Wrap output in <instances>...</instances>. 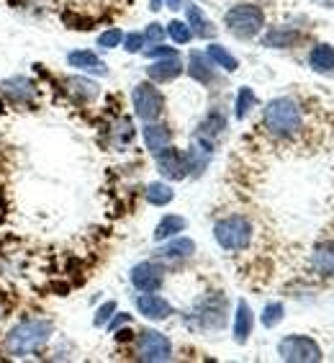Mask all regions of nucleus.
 Returning a JSON list of instances; mask_svg holds the SVG:
<instances>
[{"mask_svg":"<svg viewBox=\"0 0 334 363\" xmlns=\"http://www.w3.org/2000/svg\"><path fill=\"white\" fill-rule=\"evenodd\" d=\"M67 88H70L72 96H80L83 101H91L98 96V85L93 80H83V77H72L67 80Z\"/></svg>","mask_w":334,"mask_h":363,"instance_id":"a878e982","label":"nucleus"},{"mask_svg":"<svg viewBox=\"0 0 334 363\" xmlns=\"http://www.w3.org/2000/svg\"><path fill=\"white\" fill-rule=\"evenodd\" d=\"M121 42H124V34H121V28H108V31H103V34L98 36V47H103V49L119 47Z\"/></svg>","mask_w":334,"mask_h":363,"instance_id":"7c9ffc66","label":"nucleus"},{"mask_svg":"<svg viewBox=\"0 0 334 363\" xmlns=\"http://www.w3.org/2000/svg\"><path fill=\"white\" fill-rule=\"evenodd\" d=\"M263 119L265 129L280 140L296 137L301 132V108L291 98H272L270 104L265 106Z\"/></svg>","mask_w":334,"mask_h":363,"instance_id":"f03ea898","label":"nucleus"},{"mask_svg":"<svg viewBox=\"0 0 334 363\" xmlns=\"http://www.w3.org/2000/svg\"><path fill=\"white\" fill-rule=\"evenodd\" d=\"M190 320L201 330H221L226 322V296L219 291L203 296L190 312Z\"/></svg>","mask_w":334,"mask_h":363,"instance_id":"39448f33","label":"nucleus"},{"mask_svg":"<svg viewBox=\"0 0 334 363\" xmlns=\"http://www.w3.org/2000/svg\"><path fill=\"white\" fill-rule=\"evenodd\" d=\"M185 13H188V26L195 36H201V39H214L216 36V26L203 16V11L198 6H185Z\"/></svg>","mask_w":334,"mask_h":363,"instance_id":"a211bd4d","label":"nucleus"},{"mask_svg":"<svg viewBox=\"0 0 334 363\" xmlns=\"http://www.w3.org/2000/svg\"><path fill=\"white\" fill-rule=\"evenodd\" d=\"M183 72V65L178 57H165L162 62H154L146 67V75L152 77L154 83H167V80H175V77Z\"/></svg>","mask_w":334,"mask_h":363,"instance_id":"4468645a","label":"nucleus"},{"mask_svg":"<svg viewBox=\"0 0 334 363\" xmlns=\"http://www.w3.org/2000/svg\"><path fill=\"white\" fill-rule=\"evenodd\" d=\"M167 8H173V11H178V8H183V0H165Z\"/></svg>","mask_w":334,"mask_h":363,"instance_id":"e433bc0d","label":"nucleus"},{"mask_svg":"<svg viewBox=\"0 0 334 363\" xmlns=\"http://www.w3.org/2000/svg\"><path fill=\"white\" fill-rule=\"evenodd\" d=\"M144 55L149 57V60H165V57H178V52H175L173 47H165V44H154V47L144 49Z\"/></svg>","mask_w":334,"mask_h":363,"instance_id":"2f4dec72","label":"nucleus"},{"mask_svg":"<svg viewBox=\"0 0 334 363\" xmlns=\"http://www.w3.org/2000/svg\"><path fill=\"white\" fill-rule=\"evenodd\" d=\"M283 304H278V301H272V304H267L265 307V312H263V325L265 328H275L280 320H283Z\"/></svg>","mask_w":334,"mask_h":363,"instance_id":"c756f323","label":"nucleus"},{"mask_svg":"<svg viewBox=\"0 0 334 363\" xmlns=\"http://www.w3.org/2000/svg\"><path fill=\"white\" fill-rule=\"evenodd\" d=\"M137 309H139L142 315L146 320H167V317L173 315V307H170V301L157 296L154 291H144L137 299Z\"/></svg>","mask_w":334,"mask_h":363,"instance_id":"9b49d317","label":"nucleus"},{"mask_svg":"<svg viewBox=\"0 0 334 363\" xmlns=\"http://www.w3.org/2000/svg\"><path fill=\"white\" fill-rule=\"evenodd\" d=\"M309 65L316 72H334V47L329 44H316L309 55Z\"/></svg>","mask_w":334,"mask_h":363,"instance_id":"412c9836","label":"nucleus"},{"mask_svg":"<svg viewBox=\"0 0 334 363\" xmlns=\"http://www.w3.org/2000/svg\"><path fill=\"white\" fill-rule=\"evenodd\" d=\"M137 353H139V361L162 363L173 358V345L157 330H142L139 340H137Z\"/></svg>","mask_w":334,"mask_h":363,"instance_id":"0eeeda50","label":"nucleus"},{"mask_svg":"<svg viewBox=\"0 0 334 363\" xmlns=\"http://www.w3.org/2000/svg\"><path fill=\"white\" fill-rule=\"evenodd\" d=\"M154 157H157V168H160V173L165 175L167 181H183L188 175V160H185V152H180V150L165 147Z\"/></svg>","mask_w":334,"mask_h":363,"instance_id":"1a4fd4ad","label":"nucleus"},{"mask_svg":"<svg viewBox=\"0 0 334 363\" xmlns=\"http://www.w3.org/2000/svg\"><path fill=\"white\" fill-rule=\"evenodd\" d=\"M183 230H185V219L175 217V214H167V217H162L160 224L154 227V240L162 242V240L173 238V235H178V232H183Z\"/></svg>","mask_w":334,"mask_h":363,"instance_id":"5701e85b","label":"nucleus"},{"mask_svg":"<svg viewBox=\"0 0 334 363\" xmlns=\"http://www.w3.org/2000/svg\"><path fill=\"white\" fill-rule=\"evenodd\" d=\"M144 42H146L144 34H129V36H124V49L126 52H139Z\"/></svg>","mask_w":334,"mask_h":363,"instance_id":"f704fd0d","label":"nucleus"},{"mask_svg":"<svg viewBox=\"0 0 334 363\" xmlns=\"http://www.w3.org/2000/svg\"><path fill=\"white\" fill-rule=\"evenodd\" d=\"M52 322L49 320H26L21 325H16L6 335V350L11 356L23 358L28 353H34L52 337Z\"/></svg>","mask_w":334,"mask_h":363,"instance_id":"f257e3e1","label":"nucleus"},{"mask_svg":"<svg viewBox=\"0 0 334 363\" xmlns=\"http://www.w3.org/2000/svg\"><path fill=\"white\" fill-rule=\"evenodd\" d=\"M3 91H6L8 98L16 101V104H26V101L34 98V83H31L28 77H13V80H8V83L3 85Z\"/></svg>","mask_w":334,"mask_h":363,"instance_id":"aec40b11","label":"nucleus"},{"mask_svg":"<svg viewBox=\"0 0 334 363\" xmlns=\"http://www.w3.org/2000/svg\"><path fill=\"white\" fill-rule=\"evenodd\" d=\"M170 142H173V134H170V129H167L165 124H146L144 126V145L152 155L162 152L165 147H170Z\"/></svg>","mask_w":334,"mask_h":363,"instance_id":"2eb2a0df","label":"nucleus"},{"mask_svg":"<svg viewBox=\"0 0 334 363\" xmlns=\"http://www.w3.org/2000/svg\"><path fill=\"white\" fill-rule=\"evenodd\" d=\"M214 238L224 250H244L252 242V224L244 217H226L221 222H216Z\"/></svg>","mask_w":334,"mask_h":363,"instance_id":"20e7f679","label":"nucleus"},{"mask_svg":"<svg viewBox=\"0 0 334 363\" xmlns=\"http://www.w3.org/2000/svg\"><path fill=\"white\" fill-rule=\"evenodd\" d=\"M162 281H165V273L157 263H139V266L132 268V284L134 289H139V291H157L162 286Z\"/></svg>","mask_w":334,"mask_h":363,"instance_id":"9d476101","label":"nucleus"},{"mask_svg":"<svg viewBox=\"0 0 334 363\" xmlns=\"http://www.w3.org/2000/svg\"><path fill=\"white\" fill-rule=\"evenodd\" d=\"M299 39H301V34L293 31V28H272V31H267V34L263 36V44L265 47H293Z\"/></svg>","mask_w":334,"mask_h":363,"instance_id":"4be33fe9","label":"nucleus"},{"mask_svg":"<svg viewBox=\"0 0 334 363\" xmlns=\"http://www.w3.org/2000/svg\"><path fill=\"white\" fill-rule=\"evenodd\" d=\"M113 312H116V301H105L103 307L96 312V320H93V322H96V328H100V325H105V322L111 320Z\"/></svg>","mask_w":334,"mask_h":363,"instance_id":"473e14b6","label":"nucleus"},{"mask_svg":"<svg viewBox=\"0 0 334 363\" xmlns=\"http://www.w3.org/2000/svg\"><path fill=\"white\" fill-rule=\"evenodd\" d=\"M67 62L72 65V67H77V70H85V72H96V75H105V65L98 60L96 52H91V49H77V52H70L67 55Z\"/></svg>","mask_w":334,"mask_h":363,"instance_id":"ddd939ff","label":"nucleus"},{"mask_svg":"<svg viewBox=\"0 0 334 363\" xmlns=\"http://www.w3.org/2000/svg\"><path fill=\"white\" fill-rule=\"evenodd\" d=\"M144 39H146V42L160 44L162 39H165V28H162L160 23H149V26H146V31H144Z\"/></svg>","mask_w":334,"mask_h":363,"instance_id":"72a5a7b5","label":"nucleus"},{"mask_svg":"<svg viewBox=\"0 0 334 363\" xmlns=\"http://www.w3.org/2000/svg\"><path fill=\"white\" fill-rule=\"evenodd\" d=\"M146 201L152 203V206H167V203L173 201V189L165 186V183H152L146 189Z\"/></svg>","mask_w":334,"mask_h":363,"instance_id":"393cba45","label":"nucleus"},{"mask_svg":"<svg viewBox=\"0 0 334 363\" xmlns=\"http://www.w3.org/2000/svg\"><path fill=\"white\" fill-rule=\"evenodd\" d=\"M224 129H226V121H224L221 113L211 111L209 119H203L201 124V132H198V137H206V140H214L216 134H221Z\"/></svg>","mask_w":334,"mask_h":363,"instance_id":"bb28decb","label":"nucleus"},{"mask_svg":"<svg viewBox=\"0 0 334 363\" xmlns=\"http://www.w3.org/2000/svg\"><path fill=\"white\" fill-rule=\"evenodd\" d=\"M252 325H255V317H252L250 304H247V301H239V304H237V315H234V340H237L239 345L250 340Z\"/></svg>","mask_w":334,"mask_h":363,"instance_id":"f3484780","label":"nucleus"},{"mask_svg":"<svg viewBox=\"0 0 334 363\" xmlns=\"http://www.w3.org/2000/svg\"><path fill=\"white\" fill-rule=\"evenodd\" d=\"M278 353L288 363H316L321 361V348L306 335H288L280 340Z\"/></svg>","mask_w":334,"mask_h":363,"instance_id":"423d86ee","label":"nucleus"},{"mask_svg":"<svg viewBox=\"0 0 334 363\" xmlns=\"http://www.w3.org/2000/svg\"><path fill=\"white\" fill-rule=\"evenodd\" d=\"M258 104V98L252 93V88H242L237 96V106H234V113H237V119H244L247 113H250L252 106Z\"/></svg>","mask_w":334,"mask_h":363,"instance_id":"cd10ccee","label":"nucleus"},{"mask_svg":"<svg viewBox=\"0 0 334 363\" xmlns=\"http://www.w3.org/2000/svg\"><path fill=\"white\" fill-rule=\"evenodd\" d=\"M206 55H209V60L216 65V67H224V70H226V72H234V70H237V67H239L237 57L229 55V52H226V49H224L221 44H211L209 52H206Z\"/></svg>","mask_w":334,"mask_h":363,"instance_id":"b1692460","label":"nucleus"},{"mask_svg":"<svg viewBox=\"0 0 334 363\" xmlns=\"http://www.w3.org/2000/svg\"><path fill=\"white\" fill-rule=\"evenodd\" d=\"M195 252V242L190 238H178L173 240L170 245H165L157 255H160L162 260H170V263H178V260H188L190 255Z\"/></svg>","mask_w":334,"mask_h":363,"instance_id":"dca6fc26","label":"nucleus"},{"mask_svg":"<svg viewBox=\"0 0 334 363\" xmlns=\"http://www.w3.org/2000/svg\"><path fill=\"white\" fill-rule=\"evenodd\" d=\"M311 266L319 276H334V240L321 242L311 255Z\"/></svg>","mask_w":334,"mask_h":363,"instance_id":"6ab92c4d","label":"nucleus"},{"mask_svg":"<svg viewBox=\"0 0 334 363\" xmlns=\"http://www.w3.org/2000/svg\"><path fill=\"white\" fill-rule=\"evenodd\" d=\"M167 34L173 36L175 44H188L190 39H193V31H190V26H188V23H183V21H170V23H167Z\"/></svg>","mask_w":334,"mask_h":363,"instance_id":"c85d7f7f","label":"nucleus"},{"mask_svg":"<svg viewBox=\"0 0 334 363\" xmlns=\"http://www.w3.org/2000/svg\"><path fill=\"white\" fill-rule=\"evenodd\" d=\"M134 98V111L142 121H154L160 119L162 108H165V98L154 88L152 83H139L132 93Z\"/></svg>","mask_w":334,"mask_h":363,"instance_id":"6e6552de","label":"nucleus"},{"mask_svg":"<svg viewBox=\"0 0 334 363\" xmlns=\"http://www.w3.org/2000/svg\"><path fill=\"white\" fill-rule=\"evenodd\" d=\"M226 28L237 39H252L258 36L265 26V13L260 11L258 6H250V3H239V6L229 8L226 11Z\"/></svg>","mask_w":334,"mask_h":363,"instance_id":"7ed1b4c3","label":"nucleus"},{"mask_svg":"<svg viewBox=\"0 0 334 363\" xmlns=\"http://www.w3.org/2000/svg\"><path fill=\"white\" fill-rule=\"evenodd\" d=\"M160 3H162V0H152V6H149V8H152V11H160Z\"/></svg>","mask_w":334,"mask_h":363,"instance_id":"4c0bfd02","label":"nucleus"},{"mask_svg":"<svg viewBox=\"0 0 334 363\" xmlns=\"http://www.w3.org/2000/svg\"><path fill=\"white\" fill-rule=\"evenodd\" d=\"M132 320V315H119L116 320L111 322V330H116V328H121V325H126V322Z\"/></svg>","mask_w":334,"mask_h":363,"instance_id":"c9c22d12","label":"nucleus"},{"mask_svg":"<svg viewBox=\"0 0 334 363\" xmlns=\"http://www.w3.org/2000/svg\"><path fill=\"white\" fill-rule=\"evenodd\" d=\"M188 75L193 77L195 83H201V85H211V83H214V80H216V70H214V62L209 60V55H203V52H190Z\"/></svg>","mask_w":334,"mask_h":363,"instance_id":"f8f14e48","label":"nucleus"}]
</instances>
